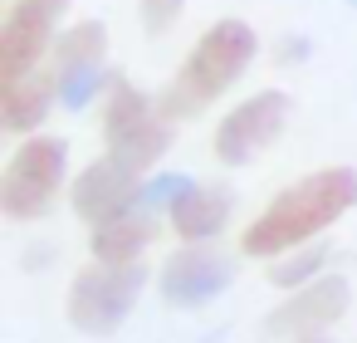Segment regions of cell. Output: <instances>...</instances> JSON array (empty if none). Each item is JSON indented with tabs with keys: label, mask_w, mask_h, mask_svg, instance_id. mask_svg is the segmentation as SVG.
I'll list each match as a JSON object with an SVG mask.
<instances>
[{
	"label": "cell",
	"mask_w": 357,
	"mask_h": 343,
	"mask_svg": "<svg viewBox=\"0 0 357 343\" xmlns=\"http://www.w3.org/2000/svg\"><path fill=\"white\" fill-rule=\"evenodd\" d=\"M230 279H235V265L211 240H181V250H172L157 270V289L172 309H206L230 289Z\"/></svg>",
	"instance_id": "9c48e42d"
},
{
	"label": "cell",
	"mask_w": 357,
	"mask_h": 343,
	"mask_svg": "<svg viewBox=\"0 0 357 343\" xmlns=\"http://www.w3.org/2000/svg\"><path fill=\"white\" fill-rule=\"evenodd\" d=\"M172 138H176V123L162 113V103L147 89H137L128 74H113L108 94H103V143H108V152L123 157L128 167L147 172L172 152Z\"/></svg>",
	"instance_id": "3957f363"
},
{
	"label": "cell",
	"mask_w": 357,
	"mask_h": 343,
	"mask_svg": "<svg viewBox=\"0 0 357 343\" xmlns=\"http://www.w3.org/2000/svg\"><path fill=\"white\" fill-rule=\"evenodd\" d=\"M93 260H113V265H132L142 260V250L152 245V216L147 211H132V216H118L108 226H93Z\"/></svg>",
	"instance_id": "5bb4252c"
},
{
	"label": "cell",
	"mask_w": 357,
	"mask_h": 343,
	"mask_svg": "<svg viewBox=\"0 0 357 343\" xmlns=\"http://www.w3.org/2000/svg\"><path fill=\"white\" fill-rule=\"evenodd\" d=\"M294 343H333V338H294Z\"/></svg>",
	"instance_id": "d6986e66"
},
{
	"label": "cell",
	"mask_w": 357,
	"mask_h": 343,
	"mask_svg": "<svg viewBox=\"0 0 357 343\" xmlns=\"http://www.w3.org/2000/svg\"><path fill=\"white\" fill-rule=\"evenodd\" d=\"M54 89H59V108L64 113H84L98 103V94H108V25L103 20H79L69 30H59L54 40V69H50Z\"/></svg>",
	"instance_id": "52a82bcc"
},
{
	"label": "cell",
	"mask_w": 357,
	"mask_h": 343,
	"mask_svg": "<svg viewBox=\"0 0 357 343\" xmlns=\"http://www.w3.org/2000/svg\"><path fill=\"white\" fill-rule=\"evenodd\" d=\"M147 289V265L132 260V265H113V260H89L74 279H69V294H64V314L79 333L89 338H108L128 323V314L137 309Z\"/></svg>",
	"instance_id": "277c9868"
},
{
	"label": "cell",
	"mask_w": 357,
	"mask_h": 343,
	"mask_svg": "<svg viewBox=\"0 0 357 343\" xmlns=\"http://www.w3.org/2000/svg\"><path fill=\"white\" fill-rule=\"evenodd\" d=\"M328 255H333L328 240H308V245H298V250L269 260V284H279V289H303V284H313V279L323 275Z\"/></svg>",
	"instance_id": "9a60e30c"
},
{
	"label": "cell",
	"mask_w": 357,
	"mask_h": 343,
	"mask_svg": "<svg viewBox=\"0 0 357 343\" xmlns=\"http://www.w3.org/2000/svg\"><path fill=\"white\" fill-rule=\"evenodd\" d=\"M342 6H352V10H357V0H342Z\"/></svg>",
	"instance_id": "ffe728a7"
},
{
	"label": "cell",
	"mask_w": 357,
	"mask_h": 343,
	"mask_svg": "<svg viewBox=\"0 0 357 343\" xmlns=\"http://www.w3.org/2000/svg\"><path fill=\"white\" fill-rule=\"evenodd\" d=\"M294 118V94L289 89H255L250 98H240L211 133V152L225 167H250L264 147H274L284 138Z\"/></svg>",
	"instance_id": "8992f818"
},
{
	"label": "cell",
	"mask_w": 357,
	"mask_h": 343,
	"mask_svg": "<svg viewBox=\"0 0 357 343\" xmlns=\"http://www.w3.org/2000/svg\"><path fill=\"white\" fill-rule=\"evenodd\" d=\"M167 221H172V231H176L181 240H215V235L225 231V221H230V191L196 182V187L167 211Z\"/></svg>",
	"instance_id": "4fadbf2b"
},
{
	"label": "cell",
	"mask_w": 357,
	"mask_h": 343,
	"mask_svg": "<svg viewBox=\"0 0 357 343\" xmlns=\"http://www.w3.org/2000/svg\"><path fill=\"white\" fill-rule=\"evenodd\" d=\"M59 103V89L50 74H25L15 84H0V128L6 133H40V123L50 118V108Z\"/></svg>",
	"instance_id": "7c38bea8"
},
{
	"label": "cell",
	"mask_w": 357,
	"mask_h": 343,
	"mask_svg": "<svg viewBox=\"0 0 357 343\" xmlns=\"http://www.w3.org/2000/svg\"><path fill=\"white\" fill-rule=\"evenodd\" d=\"M137 196H142V172L137 167H128L123 157H98V162H89L79 177H74V187H69V206H74V216L79 221H89V226H108V221H118V216H132L137 211Z\"/></svg>",
	"instance_id": "30bf717a"
},
{
	"label": "cell",
	"mask_w": 357,
	"mask_h": 343,
	"mask_svg": "<svg viewBox=\"0 0 357 343\" xmlns=\"http://www.w3.org/2000/svg\"><path fill=\"white\" fill-rule=\"evenodd\" d=\"M255 54H259V35H255L250 20H240V15L211 20L201 30V40L191 45V54L181 59L176 79L167 84V94L157 98L162 113L176 123V118H191V113L211 108L215 98H225L235 89V79H245Z\"/></svg>",
	"instance_id": "7a4b0ae2"
},
{
	"label": "cell",
	"mask_w": 357,
	"mask_h": 343,
	"mask_svg": "<svg viewBox=\"0 0 357 343\" xmlns=\"http://www.w3.org/2000/svg\"><path fill=\"white\" fill-rule=\"evenodd\" d=\"M357 206V167L333 162L318 167L308 177H298L294 187H284L245 231H240V250L250 260H279L308 240H318L328 226H337L347 211Z\"/></svg>",
	"instance_id": "6da1fadb"
},
{
	"label": "cell",
	"mask_w": 357,
	"mask_h": 343,
	"mask_svg": "<svg viewBox=\"0 0 357 343\" xmlns=\"http://www.w3.org/2000/svg\"><path fill=\"white\" fill-rule=\"evenodd\" d=\"M191 187H196V182H191L186 172H152V177H142L137 211H147V216H167V211H172Z\"/></svg>",
	"instance_id": "2e32d148"
},
{
	"label": "cell",
	"mask_w": 357,
	"mask_h": 343,
	"mask_svg": "<svg viewBox=\"0 0 357 343\" xmlns=\"http://www.w3.org/2000/svg\"><path fill=\"white\" fill-rule=\"evenodd\" d=\"M352 304V284L342 275H318L303 289H289V299L264 319V333L274 338H318L328 323H337Z\"/></svg>",
	"instance_id": "8fae6325"
},
{
	"label": "cell",
	"mask_w": 357,
	"mask_h": 343,
	"mask_svg": "<svg viewBox=\"0 0 357 343\" xmlns=\"http://www.w3.org/2000/svg\"><path fill=\"white\" fill-rule=\"evenodd\" d=\"M69 182V143L54 133H30L6 172H0V216L6 221H40Z\"/></svg>",
	"instance_id": "5b68a950"
},
{
	"label": "cell",
	"mask_w": 357,
	"mask_h": 343,
	"mask_svg": "<svg viewBox=\"0 0 357 343\" xmlns=\"http://www.w3.org/2000/svg\"><path fill=\"white\" fill-rule=\"evenodd\" d=\"M308 54H313V40H308V35H284V40L274 45V59H279V64H303Z\"/></svg>",
	"instance_id": "ac0fdd59"
},
{
	"label": "cell",
	"mask_w": 357,
	"mask_h": 343,
	"mask_svg": "<svg viewBox=\"0 0 357 343\" xmlns=\"http://www.w3.org/2000/svg\"><path fill=\"white\" fill-rule=\"evenodd\" d=\"M74 0H10L0 20V84H15L40 69V59L59 40V20Z\"/></svg>",
	"instance_id": "ba28073f"
},
{
	"label": "cell",
	"mask_w": 357,
	"mask_h": 343,
	"mask_svg": "<svg viewBox=\"0 0 357 343\" xmlns=\"http://www.w3.org/2000/svg\"><path fill=\"white\" fill-rule=\"evenodd\" d=\"M186 15V0H137V20L147 35H167L176 30V20Z\"/></svg>",
	"instance_id": "e0dca14e"
}]
</instances>
